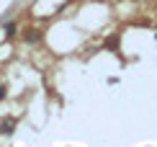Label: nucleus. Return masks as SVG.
<instances>
[{"instance_id": "f257e3e1", "label": "nucleus", "mask_w": 157, "mask_h": 147, "mask_svg": "<svg viewBox=\"0 0 157 147\" xmlns=\"http://www.w3.org/2000/svg\"><path fill=\"white\" fill-rule=\"evenodd\" d=\"M3 93H5V90H3V85H0V98H3Z\"/></svg>"}]
</instances>
